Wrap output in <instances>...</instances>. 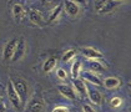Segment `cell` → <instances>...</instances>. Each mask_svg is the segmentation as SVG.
<instances>
[{
	"label": "cell",
	"mask_w": 131,
	"mask_h": 112,
	"mask_svg": "<svg viewBox=\"0 0 131 112\" xmlns=\"http://www.w3.org/2000/svg\"><path fill=\"white\" fill-rule=\"evenodd\" d=\"M13 82V86L15 89L16 93L19 95V98L21 101V107L26 103L28 101V95H29V87H28V83L25 82V80H23L20 77H16V79H10Z\"/></svg>",
	"instance_id": "obj_1"
},
{
	"label": "cell",
	"mask_w": 131,
	"mask_h": 112,
	"mask_svg": "<svg viewBox=\"0 0 131 112\" xmlns=\"http://www.w3.org/2000/svg\"><path fill=\"white\" fill-rule=\"evenodd\" d=\"M6 93H8V97H9V101L11 102V105L14 106L15 110H21V101L19 98V95L16 93L14 86H13V82L11 80H9L8 82V86H6Z\"/></svg>",
	"instance_id": "obj_2"
},
{
	"label": "cell",
	"mask_w": 131,
	"mask_h": 112,
	"mask_svg": "<svg viewBox=\"0 0 131 112\" xmlns=\"http://www.w3.org/2000/svg\"><path fill=\"white\" fill-rule=\"evenodd\" d=\"M25 50H26L25 39H24V38L18 39V44H16V47H15V51H14V55H13V57H11V62L20 61L21 59L24 57V55H25Z\"/></svg>",
	"instance_id": "obj_3"
},
{
	"label": "cell",
	"mask_w": 131,
	"mask_h": 112,
	"mask_svg": "<svg viewBox=\"0 0 131 112\" xmlns=\"http://www.w3.org/2000/svg\"><path fill=\"white\" fill-rule=\"evenodd\" d=\"M16 44H18V39L14 38L6 42V45L4 46V50H3V60L4 61H11V57L14 55V51L16 47Z\"/></svg>",
	"instance_id": "obj_4"
},
{
	"label": "cell",
	"mask_w": 131,
	"mask_h": 112,
	"mask_svg": "<svg viewBox=\"0 0 131 112\" xmlns=\"http://www.w3.org/2000/svg\"><path fill=\"white\" fill-rule=\"evenodd\" d=\"M64 8H65V11L68 13V15L71 16V18L78 16L79 13H80L79 5H78L75 1H72V0H65V1H64Z\"/></svg>",
	"instance_id": "obj_5"
},
{
	"label": "cell",
	"mask_w": 131,
	"mask_h": 112,
	"mask_svg": "<svg viewBox=\"0 0 131 112\" xmlns=\"http://www.w3.org/2000/svg\"><path fill=\"white\" fill-rule=\"evenodd\" d=\"M58 90H59V92H60L61 95L64 96V97H66V98H69V100H76V92H75V90L71 87V86H69V85H59L58 86Z\"/></svg>",
	"instance_id": "obj_6"
},
{
	"label": "cell",
	"mask_w": 131,
	"mask_h": 112,
	"mask_svg": "<svg viewBox=\"0 0 131 112\" xmlns=\"http://www.w3.org/2000/svg\"><path fill=\"white\" fill-rule=\"evenodd\" d=\"M82 55L85 56V57H88L89 60H99L102 57V54H101L99 50H96V49H94V47H82Z\"/></svg>",
	"instance_id": "obj_7"
},
{
	"label": "cell",
	"mask_w": 131,
	"mask_h": 112,
	"mask_svg": "<svg viewBox=\"0 0 131 112\" xmlns=\"http://www.w3.org/2000/svg\"><path fill=\"white\" fill-rule=\"evenodd\" d=\"M72 85H74V90L76 93H79L81 97H85L88 96V87L85 85V82L80 80V79H75L72 81Z\"/></svg>",
	"instance_id": "obj_8"
},
{
	"label": "cell",
	"mask_w": 131,
	"mask_h": 112,
	"mask_svg": "<svg viewBox=\"0 0 131 112\" xmlns=\"http://www.w3.org/2000/svg\"><path fill=\"white\" fill-rule=\"evenodd\" d=\"M44 101L41 98L34 97L32 100H30L29 105H28V110L30 112H41L44 110Z\"/></svg>",
	"instance_id": "obj_9"
},
{
	"label": "cell",
	"mask_w": 131,
	"mask_h": 112,
	"mask_svg": "<svg viewBox=\"0 0 131 112\" xmlns=\"http://www.w3.org/2000/svg\"><path fill=\"white\" fill-rule=\"evenodd\" d=\"M29 19L32 24L38 25V26H42L44 25V19L42 15L40 14V11L35 10V9H30L29 10Z\"/></svg>",
	"instance_id": "obj_10"
},
{
	"label": "cell",
	"mask_w": 131,
	"mask_h": 112,
	"mask_svg": "<svg viewBox=\"0 0 131 112\" xmlns=\"http://www.w3.org/2000/svg\"><path fill=\"white\" fill-rule=\"evenodd\" d=\"M82 79H84L85 81L95 85V86H101V85H102V81L100 80V77L96 76V75H94V73H91V72H84V73H82Z\"/></svg>",
	"instance_id": "obj_11"
},
{
	"label": "cell",
	"mask_w": 131,
	"mask_h": 112,
	"mask_svg": "<svg viewBox=\"0 0 131 112\" xmlns=\"http://www.w3.org/2000/svg\"><path fill=\"white\" fill-rule=\"evenodd\" d=\"M89 69L94 72H105L106 71V66L102 65V62L99 60H89Z\"/></svg>",
	"instance_id": "obj_12"
},
{
	"label": "cell",
	"mask_w": 131,
	"mask_h": 112,
	"mask_svg": "<svg viewBox=\"0 0 131 112\" xmlns=\"http://www.w3.org/2000/svg\"><path fill=\"white\" fill-rule=\"evenodd\" d=\"M88 96L90 98V101L94 103V105H100L101 101H102V95L101 92H99L97 90H88Z\"/></svg>",
	"instance_id": "obj_13"
},
{
	"label": "cell",
	"mask_w": 131,
	"mask_h": 112,
	"mask_svg": "<svg viewBox=\"0 0 131 112\" xmlns=\"http://www.w3.org/2000/svg\"><path fill=\"white\" fill-rule=\"evenodd\" d=\"M56 57L55 56H51V57H49L46 61L42 64V71L45 72V73H49V72H51L54 69H55V66H56Z\"/></svg>",
	"instance_id": "obj_14"
},
{
	"label": "cell",
	"mask_w": 131,
	"mask_h": 112,
	"mask_svg": "<svg viewBox=\"0 0 131 112\" xmlns=\"http://www.w3.org/2000/svg\"><path fill=\"white\" fill-rule=\"evenodd\" d=\"M102 85L106 87V89H116V87H119L121 85V80L120 79H116V77H107V79H105L104 82H102Z\"/></svg>",
	"instance_id": "obj_15"
},
{
	"label": "cell",
	"mask_w": 131,
	"mask_h": 112,
	"mask_svg": "<svg viewBox=\"0 0 131 112\" xmlns=\"http://www.w3.org/2000/svg\"><path fill=\"white\" fill-rule=\"evenodd\" d=\"M81 66H82V62L80 60H75V62L72 64L71 66V77L75 80V79H79L81 72Z\"/></svg>",
	"instance_id": "obj_16"
},
{
	"label": "cell",
	"mask_w": 131,
	"mask_h": 112,
	"mask_svg": "<svg viewBox=\"0 0 131 112\" xmlns=\"http://www.w3.org/2000/svg\"><path fill=\"white\" fill-rule=\"evenodd\" d=\"M119 4H120L119 1H115V0H107L106 4L104 5V8H102L99 13H100V14H107V13H111V11L114 10Z\"/></svg>",
	"instance_id": "obj_17"
},
{
	"label": "cell",
	"mask_w": 131,
	"mask_h": 112,
	"mask_svg": "<svg viewBox=\"0 0 131 112\" xmlns=\"http://www.w3.org/2000/svg\"><path fill=\"white\" fill-rule=\"evenodd\" d=\"M24 14H25V10L20 4H15L13 6V15H14L16 21H20L23 19V16H24Z\"/></svg>",
	"instance_id": "obj_18"
},
{
	"label": "cell",
	"mask_w": 131,
	"mask_h": 112,
	"mask_svg": "<svg viewBox=\"0 0 131 112\" xmlns=\"http://www.w3.org/2000/svg\"><path fill=\"white\" fill-rule=\"evenodd\" d=\"M61 11H62V5L59 4L58 6H55L50 13V16H49V19H48V22H54L55 20H58L59 19V16H60Z\"/></svg>",
	"instance_id": "obj_19"
},
{
	"label": "cell",
	"mask_w": 131,
	"mask_h": 112,
	"mask_svg": "<svg viewBox=\"0 0 131 112\" xmlns=\"http://www.w3.org/2000/svg\"><path fill=\"white\" fill-rule=\"evenodd\" d=\"M75 56H76V50L71 49V50H68V51H65V52H64V55H62L61 60H62V62H69V61H71Z\"/></svg>",
	"instance_id": "obj_20"
},
{
	"label": "cell",
	"mask_w": 131,
	"mask_h": 112,
	"mask_svg": "<svg viewBox=\"0 0 131 112\" xmlns=\"http://www.w3.org/2000/svg\"><path fill=\"white\" fill-rule=\"evenodd\" d=\"M41 4H42L44 8L52 10L55 6L59 5V0H41Z\"/></svg>",
	"instance_id": "obj_21"
},
{
	"label": "cell",
	"mask_w": 131,
	"mask_h": 112,
	"mask_svg": "<svg viewBox=\"0 0 131 112\" xmlns=\"http://www.w3.org/2000/svg\"><path fill=\"white\" fill-rule=\"evenodd\" d=\"M110 105L112 107L117 108V107H120L121 105H122V100H121L120 97H112L110 100Z\"/></svg>",
	"instance_id": "obj_22"
},
{
	"label": "cell",
	"mask_w": 131,
	"mask_h": 112,
	"mask_svg": "<svg viewBox=\"0 0 131 112\" xmlns=\"http://www.w3.org/2000/svg\"><path fill=\"white\" fill-rule=\"evenodd\" d=\"M106 1H107V0H96V1H95V10L99 13V11L104 8V5L106 4Z\"/></svg>",
	"instance_id": "obj_23"
},
{
	"label": "cell",
	"mask_w": 131,
	"mask_h": 112,
	"mask_svg": "<svg viewBox=\"0 0 131 112\" xmlns=\"http://www.w3.org/2000/svg\"><path fill=\"white\" fill-rule=\"evenodd\" d=\"M56 76H58L60 80H65V79L68 77V73H66V71H65L64 69H58V70H56Z\"/></svg>",
	"instance_id": "obj_24"
},
{
	"label": "cell",
	"mask_w": 131,
	"mask_h": 112,
	"mask_svg": "<svg viewBox=\"0 0 131 112\" xmlns=\"http://www.w3.org/2000/svg\"><path fill=\"white\" fill-rule=\"evenodd\" d=\"M52 112H69V108L68 107H65V106H56Z\"/></svg>",
	"instance_id": "obj_25"
},
{
	"label": "cell",
	"mask_w": 131,
	"mask_h": 112,
	"mask_svg": "<svg viewBox=\"0 0 131 112\" xmlns=\"http://www.w3.org/2000/svg\"><path fill=\"white\" fill-rule=\"evenodd\" d=\"M82 111L84 112H95V110L91 107L90 105H84V106H82Z\"/></svg>",
	"instance_id": "obj_26"
},
{
	"label": "cell",
	"mask_w": 131,
	"mask_h": 112,
	"mask_svg": "<svg viewBox=\"0 0 131 112\" xmlns=\"http://www.w3.org/2000/svg\"><path fill=\"white\" fill-rule=\"evenodd\" d=\"M6 107H5V103L4 102H0V112H5Z\"/></svg>",
	"instance_id": "obj_27"
},
{
	"label": "cell",
	"mask_w": 131,
	"mask_h": 112,
	"mask_svg": "<svg viewBox=\"0 0 131 112\" xmlns=\"http://www.w3.org/2000/svg\"><path fill=\"white\" fill-rule=\"evenodd\" d=\"M72 1H75V3H80V4H86V0H72Z\"/></svg>",
	"instance_id": "obj_28"
},
{
	"label": "cell",
	"mask_w": 131,
	"mask_h": 112,
	"mask_svg": "<svg viewBox=\"0 0 131 112\" xmlns=\"http://www.w3.org/2000/svg\"><path fill=\"white\" fill-rule=\"evenodd\" d=\"M115 1H119L120 3V1H127V0H115Z\"/></svg>",
	"instance_id": "obj_29"
},
{
	"label": "cell",
	"mask_w": 131,
	"mask_h": 112,
	"mask_svg": "<svg viewBox=\"0 0 131 112\" xmlns=\"http://www.w3.org/2000/svg\"><path fill=\"white\" fill-rule=\"evenodd\" d=\"M129 87H130V89H131V83H129Z\"/></svg>",
	"instance_id": "obj_30"
},
{
	"label": "cell",
	"mask_w": 131,
	"mask_h": 112,
	"mask_svg": "<svg viewBox=\"0 0 131 112\" xmlns=\"http://www.w3.org/2000/svg\"><path fill=\"white\" fill-rule=\"evenodd\" d=\"M0 98H1V93H0Z\"/></svg>",
	"instance_id": "obj_31"
}]
</instances>
